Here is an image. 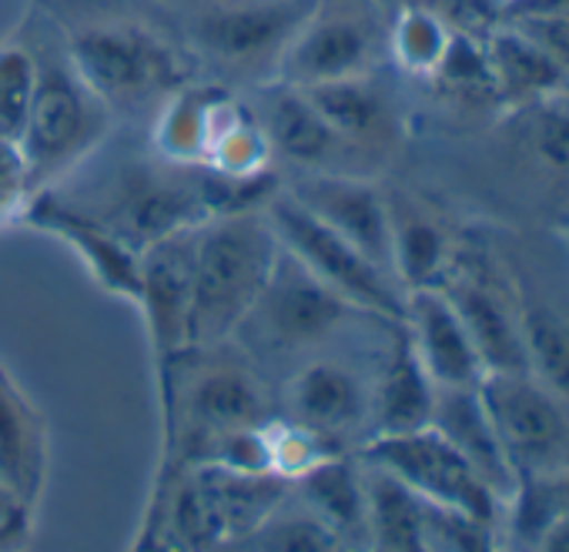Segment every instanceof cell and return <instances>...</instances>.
Segmentation results:
<instances>
[{
    "instance_id": "1",
    "label": "cell",
    "mask_w": 569,
    "mask_h": 552,
    "mask_svg": "<svg viewBox=\"0 0 569 552\" xmlns=\"http://www.w3.org/2000/svg\"><path fill=\"white\" fill-rule=\"evenodd\" d=\"M264 184L268 181H234L211 168L148 151L98 164L88 174L84 191H48L108 224L134 251H144L214 214L264 204L271 198Z\"/></svg>"
},
{
    "instance_id": "2",
    "label": "cell",
    "mask_w": 569,
    "mask_h": 552,
    "mask_svg": "<svg viewBox=\"0 0 569 552\" xmlns=\"http://www.w3.org/2000/svg\"><path fill=\"white\" fill-rule=\"evenodd\" d=\"M278 254L281 241L264 204L234 208L191 228L188 349L234 339Z\"/></svg>"
},
{
    "instance_id": "3",
    "label": "cell",
    "mask_w": 569,
    "mask_h": 552,
    "mask_svg": "<svg viewBox=\"0 0 569 552\" xmlns=\"http://www.w3.org/2000/svg\"><path fill=\"white\" fill-rule=\"evenodd\" d=\"M34 24L38 28L31 31L28 44L38 61V81L31 114L21 134V151L34 191H48L108 144L114 131V114L71 64L64 34L48 31L51 24Z\"/></svg>"
},
{
    "instance_id": "4",
    "label": "cell",
    "mask_w": 569,
    "mask_h": 552,
    "mask_svg": "<svg viewBox=\"0 0 569 552\" xmlns=\"http://www.w3.org/2000/svg\"><path fill=\"white\" fill-rule=\"evenodd\" d=\"M61 34L71 64L114 118L161 111L191 84L184 51L141 21H91Z\"/></svg>"
},
{
    "instance_id": "5",
    "label": "cell",
    "mask_w": 569,
    "mask_h": 552,
    "mask_svg": "<svg viewBox=\"0 0 569 552\" xmlns=\"http://www.w3.org/2000/svg\"><path fill=\"white\" fill-rule=\"evenodd\" d=\"M316 0H208L184 18V51L224 81L271 84Z\"/></svg>"
},
{
    "instance_id": "6",
    "label": "cell",
    "mask_w": 569,
    "mask_h": 552,
    "mask_svg": "<svg viewBox=\"0 0 569 552\" xmlns=\"http://www.w3.org/2000/svg\"><path fill=\"white\" fill-rule=\"evenodd\" d=\"M181 359L191 365L188 379L168 375V412L171 422L181 419V429H171L174 439L184 442L188 462H198L218 439L234 432L264 429L271 422L264 392L254 372L224 352L221 345L184 349Z\"/></svg>"
},
{
    "instance_id": "7",
    "label": "cell",
    "mask_w": 569,
    "mask_h": 552,
    "mask_svg": "<svg viewBox=\"0 0 569 552\" xmlns=\"http://www.w3.org/2000/svg\"><path fill=\"white\" fill-rule=\"evenodd\" d=\"M264 211L271 218L281 248L296 261H302L322 285H329L356 312L382 322L402 319L406 289L396 282L392 271L376 264L366 251H359L352 241L336 234L329 224H322L284 191H271Z\"/></svg>"
},
{
    "instance_id": "8",
    "label": "cell",
    "mask_w": 569,
    "mask_h": 552,
    "mask_svg": "<svg viewBox=\"0 0 569 552\" xmlns=\"http://www.w3.org/2000/svg\"><path fill=\"white\" fill-rule=\"evenodd\" d=\"M389 54V24L379 0H316L278 64L281 84L319 88L376 74Z\"/></svg>"
},
{
    "instance_id": "9",
    "label": "cell",
    "mask_w": 569,
    "mask_h": 552,
    "mask_svg": "<svg viewBox=\"0 0 569 552\" xmlns=\"http://www.w3.org/2000/svg\"><path fill=\"white\" fill-rule=\"evenodd\" d=\"M352 315L362 312H356L281 248L261 295L234 335L254 349H264L268 355H302L329 342Z\"/></svg>"
},
{
    "instance_id": "10",
    "label": "cell",
    "mask_w": 569,
    "mask_h": 552,
    "mask_svg": "<svg viewBox=\"0 0 569 552\" xmlns=\"http://www.w3.org/2000/svg\"><path fill=\"white\" fill-rule=\"evenodd\" d=\"M366 465L392 475L419 499L469 515L482 525H492L502 499L482 482L469 459L436 429H416L402 435H376L366 445Z\"/></svg>"
},
{
    "instance_id": "11",
    "label": "cell",
    "mask_w": 569,
    "mask_h": 552,
    "mask_svg": "<svg viewBox=\"0 0 569 552\" xmlns=\"http://www.w3.org/2000/svg\"><path fill=\"white\" fill-rule=\"evenodd\" d=\"M476 392L516 479L569 465V409L529 372H489Z\"/></svg>"
},
{
    "instance_id": "12",
    "label": "cell",
    "mask_w": 569,
    "mask_h": 552,
    "mask_svg": "<svg viewBox=\"0 0 569 552\" xmlns=\"http://www.w3.org/2000/svg\"><path fill=\"white\" fill-rule=\"evenodd\" d=\"M258 128L271 148V158H284L299 168V174H362L356 168L359 158L319 114L302 88L271 81L258 88L254 101Z\"/></svg>"
},
{
    "instance_id": "13",
    "label": "cell",
    "mask_w": 569,
    "mask_h": 552,
    "mask_svg": "<svg viewBox=\"0 0 569 552\" xmlns=\"http://www.w3.org/2000/svg\"><path fill=\"white\" fill-rule=\"evenodd\" d=\"M281 191L366 251L376 264L392 271L389 194L366 174H299L292 188Z\"/></svg>"
},
{
    "instance_id": "14",
    "label": "cell",
    "mask_w": 569,
    "mask_h": 552,
    "mask_svg": "<svg viewBox=\"0 0 569 552\" xmlns=\"http://www.w3.org/2000/svg\"><path fill=\"white\" fill-rule=\"evenodd\" d=\"M289 422L319 439L326 449H339L349 435H356L372 412V389H366L362 375L336 359H316L299 369L284 389Z\"/></svg>"
},
{
    "instance_id": "15",
    "label": "cell",
    "mask_w": 569,
    "mask_h": 552,
    "mask_svg": "<svg viewBox=\"0 0 569 552\" xmlns=\"http://www.w3.org/2000/svg\"><path fill=\"white\" fill-rule=\"evenodd\" d=\"M399 325L436 389H476L482 382L476 345L442 289L406 292Z\"/></svg>"
},
{
    "instance_id": "16",
    "label": "cell",
    "mask_w": 569,
    "mask_h": 552,
    "mask_svg": "<svg viewBox=\"0 0 569 552\" xmlns=\"http://www.w3.org/2000/svg\"><path fill=\"white\" fill-rule=\"evenodd\" d=\"M24 221L48 231V234H58L88 264V271L108 292L138 302V292H141V251H134L128 241H121L108 224L84 214L81 208L58 198L54 191H38L28 214H24Z\"/></svg>"
},
{
    "instance_id": "17",
    "label": "cell",
    "mask_w": 569,
    "mask_h": 552,
    "mask_svg": "<svg viewBox=\"0 0 569 552\" xmlns=\"http://www.w3.org/2000/svg\"><path fill=\"white\" fill-rule=\"evenodd\" d=\"M151 329L158 362L168 365L188 349L191 315V228L141 251V292L134 302Z\"/></svg>"
},
{
    "instance_id": "18",
    "label": "cell",
    "mask_w": 569,
    "mask_h": 552,
    "mask_svg": "<svg viewBox=\"0 0 569 552\" xmlns=\"http://www.w3.org/2000/svg\"><path fill=\"white\" fill-rule=\"evenodd\" d=\"M319 114L332 124V131L359 154L382 158L396 148L402 134V114L392 101L389 88L379 84L376 74H359L346 81H329L319 88H302Z\"/></svg>"
},
{
    "instance_id": "19",
    "label": "cell",
    "mask_w": 569,
    "mask_h": 552,
    "mask_svg": "<svg viewBox=\"0 0 569 552\" xmlns=\"http://www.w3.org/2000/svg\"><path fill=\"white\" fill-rule=\"evenodd\" d=\"M482 51L489 61L496 101L502 108H539L559 101V94L569 88L562 68L506 18L482 38Z\"/></svg>"
},
{
    "instance_id": "20",
    "label": "cell",
    "mask_w": 569,
    "mask_h": 552,
    "mask_svg": "<svg viewBox=\"0 0 569 552\" xmlns=\"http://www.w3.org/2000/svg\"><path fill=\"white\" fill-rule=\"evenodd\" d=\"M449 302L456 305L482 372H526V342H522V319L519 312L486 282L456 279L439 285Z\"/></svg>"
},
{
    "instance_id": "21",
    "label": "cell",
    "mask_w": 569,
    "mask_h": 552,
    "mask_svg": "<svg viewBox=\"0 0 569 552\" xmlns=\"http://www.w3.org/2000/svg\"><path fill=\"white\" fill-rule=\"evenodd\" d=\"M436 385L419 365L402 325L396 322V345L372 385V439L376 435H402L432 425L436 412Z\"/></svg>"
},
{
    "instance_id": "22",
    "label": "cell",
    "mask_w": 569,
    "mask_h": 552,
    "mask_svg": "<svg viewBox=\"0 0 569 552\" xmlns=\"http://www.w3.org/2000/svg\"><path fill=\"white\" fill-rule=\"evenodd\" d=\"M392 274L406 292L439 289L452 268L449 231L412 198L389 194Z\"/></svg>"
},
{
    "instance_id": "23",
    "label": "cell",
    "mask_w": 569,
    "mask_h": 552,
    "mask_svg": "<svg viewBox=\"0 0 569 552\" xmlns=\"http://www.w3.org/2000/svg\"><path fill=\"white\" fill-rule=\"evenodd\" d=\"M432 425L469 459V465L482 475V482L506 502L516 489V475L502 455L496 429L479 402L476 389H439Z\"/></svg>"
},
{
    "instance_id": "24",
    "label": "cell",
    "mask_w": 569,
    "mask_h": 552,
    "mask_svg": "<svg viewBox=\"0 0 569 552\" xmlns=\"http://www.w3.org/2000/svg\"><path fill=\"white\" fill-rule=\"evenodd\" d=\"M292 492L319 512L332 529H339L359 552H369V492L366 472H359L349 459L329 455L306 469Z\"/></svg>"
},
{
    "instance_id": "25",
    "label": "cell",
    "mask_w": 569,
    "mask_h": 552,
    "mask_svg": "<svg viewBox=\"0 0 569 552\" xmlns=\"http://www.w3.org/2000/svg\"><path fill=\"white\" fill-rule=\"evenodd\" d=\"M244 542L251 552H359L339 529H332L319 512H312L296 492Z\"/></svg>"
},
{
    "instance_id": "26",
    "label": "cell",
    "mask_w": 569,
    "mask_h": 552,
    "mask_svg": "<svg viewBox=\"0 0 569 552\" xmlns=\"http://www.w3.org/2000/svg\"><path fill=\"white\" fill-rule=\"evenodd\" d=\"M519 319L526 342V372L569 409V322L539 302L522 305Z\"/></svg>"
},
{
    "instance_id": "27",
    "label": "cell",
    "mask_w": 569,
    "mask_h": 552,
    "mask_svg": "<svg viewBox=\"0 0 569 552\" xmlns=\"http://www.w3.org/2000/svg\"><path fill=\"white\" fill-rule=\"evenodd\" d=\"M452 38H456V31L449 24H442L436 14L402 4L399 18L389 24V54L396 58V64L406 74L432 78L436 68L442 64Z\"/></svg>"
},
{
    "instance_id": "28",
    "label": "cell",
    "mask_w": 569,
    "mask_h": 552,
    "mask_svg": "<svg viewBox=\"0 0 569 552\" xmlns=\"http://www.w3.org/2000/svg\"><path fill=\"white\" fill-rule=\"evenodd\" d=\"M38 81V61L24 38H11L0 44V134L21 144L31 98Z\"/></svg>"
},
{
    "instance_id": "29",
    "label": "cell",
    "mask_w": 569,
    "mask_h": 552,
    "mask_svg": "<svg viewBox=\"0 0 569 552\" xmlns=\"http://www.w3.org/2000/svg\"><path fill=\"white\" fill-rule=\"evenodd\" d=\"M406 8H422L449 24L462 38L482 41L496 24H502L506 8L502 0H402Z\"/></svg>"
},
{
    "instance_id": "30",
    "label": "cell",
    "mask_w": 569,
    "mask_h": 552,
    "mask_svg": "<svg viewBox=\"0 0 569 552\" xmlns=\"http://www.w3.org/2000/svg\"><path fill=\"white\" fill-rule=\"evenodd\" d=\"M34 194L38 191L31 184V171H28L21 144L0 134V224L24 218Z\"/></svg>"
},
{
    "instance_id": "31",
    "label": "cell",
    "mask_w": 569,
    "mask_h": 552,
    "mask_svg": "<svg viewBox=\"0 0 569 552\" xmlns=\"http://www.w3.org/2000/svg\"><path fill=\"white\" fill-rule=\"evenodd\" d=\"M532 134H536L539 158L556 171H569V111L559 101L536 108Z\"/></svg>"
},
{
    "instance_id": "32",
    "label": "cell",
    "mask_w": 569,
    "mask_h": 552,
    "mask_svg": "<svg viewBox=\"0 0 569 552\" xmlns=\"http://www.w3.org/2000/svg\"><path fill=\"white\" fill-rule=\"evenodd\" d=\"M506 21L526 31L569 78V21H516V18H506Z\"/></svg>"
},
{
    "instance_id": "33",
    "label": "cell",
    "mask_w": 569,
    "mask_h": 552,
    "mask_svg": "<svg viewBox=\"0 0 569 552\" xmlns=\"http://www.w3.org/2000/svg\"><path fill=\"white\" fill-rule=\"evenodd\" d=\"M516 21H569V0H519L506 8Z\"/></svg>"
},
{
    "instance_id": "34",
    "label": "cell",
    "mask_w": 569,
    "mask_h": 552,
    "mask_svg": "<svg viewBox=\"0 0 569 552\" xmlns=\"http://www.w3.org/2000/svg\"><path fill=\"white\" fill-rule=\"evenodd\" d=\"M522 552H569V515L552 519Z\"/></svg>"
},
{
    "instance_id": "35",
    "label": "cell",
    "mask_w": 569,
    "mask_h": 552,
    "mask_svg": "<svg viewBox=\"0 0 569 552\" xmlns=\"http://www.w3.org/2000/svg\"><path fill=\"white\" fill-rule=\"evenodd\" d=\"M208 552H251V549H248V545L238 549V542H228V545H218V549H208Z\"/></svg>"
},
{
    "instance_id": "36",
    "label": "cell",
    "mask_w": 569,
    "mask_h": 552,
    "mask_svg": "<svg viewBox=\"0 0 569 552\" xmlns=\"http://www.w3.org/2000/svg\"><path fill=\"white\" fill-rule=\"evenodd\" d=\"M509 4H519V0H502V8H509Z\"/></svg>"
}]
</instances>
